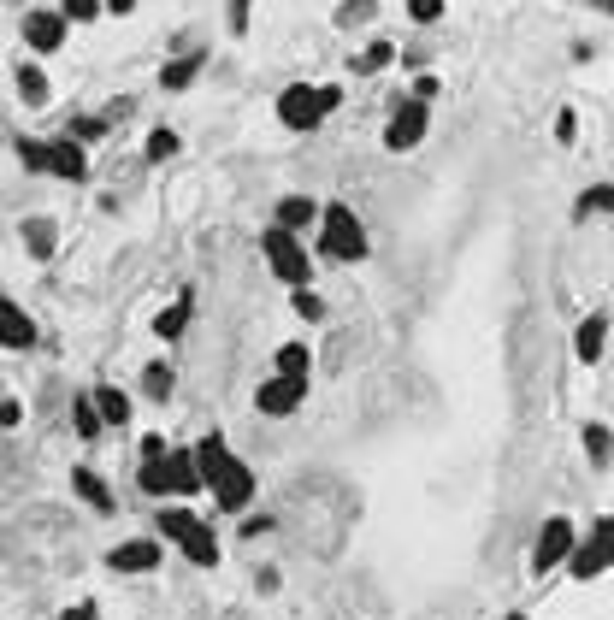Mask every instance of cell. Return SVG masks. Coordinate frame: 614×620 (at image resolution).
Segmentation results:
<instances>
[{"label":"cell","mask_w":614,"mask_h":620,"mask_svg":"<svg viewBox=\"0 0 614 620\" xmlns=\"http://www.w3.org/2000/svg\"><path fill=\"white\" fill-rule=\"evenodd\" d=\"M71 491L83 496V502H89L95 514H113V491H107V485H101V479H95L89 467H77V473H71Z\"/></svg>","instance_id":"obj_19"},{"label":"cell","mask_w":614,"mask_h":620,"mask_svg":"<svg viewBox=\"0 0 614 620\" xmlns=\"http://www.w3.org/2000/svg\"><path fill=\"white\" fill-rule=\"evenodd\" d=\"M24 243L36 260H48L54 254V219H24Z\"/></svg>","instance_id":"obj_23"},{"label":"cell","mask_w":614,"mask_h":620,"mask_svg":"<svg viewBox=\"0 0 614 620\" xmlns=\"http://www.w3.org/2000/svg\"><path fill=\"white\" fill-rule=\"evenodd\" d=\"M195 491H201L195 455H189V449H172V455H166V496H195Z\"/></svg>","instance_id":"obj_15"},{"label":"cell","mask_w":614,"mask_h":620,"mask_svg":"<svg viewBox=\"0 0 614 620\" xmlns=\"http://www.w3.org/2000/svg\"><path fill=\"white\" fill-rule=\"evenodd\" d=\"M48 178H65V184H83V178H89V154H83L71 136H54V142H48Z\"/></svg>","instance_id":"obj_10"},{"label":"cell","mask_w":614,"mask_h":620,"mask_svg":"<svg viewBox=\"0 0 614 620\" xmlns=\"http://www.w3.org/2000/svg\"><path fill=\"white\" fill-rule=\"evenodd\" d=\"M172 154H178V136H172V130H154V136H148V160H172Z\"/></svg>","instance_id":"obj_35"},{"label":"cell","mask_w":614,"mask_h":620,"mask_svg":"<svg viewBox=\"0 0 614 620\" xmlns=\"http://www.w3.org/2000/svg\"><path fill=\"white\" fill-rule=\"evenodd\" d=\"M207 491H213V508L237 514V508H248V496H254V467L237 461V455H225V461H219V473L207 479Z\"/></svg>","instance_id":"obj_4"},{"label":"cell","mask_w":614,"mask_h":620,"mask_svg":"<svg viewBox=\"0 0 614 620\" xmlns=\"http://www.w3.org/2000/svg\"><path fill=\"white\" fill-rule=\"evenodd\" d=\"M18 101L24 107H48V77L36 65H18Z\"/></svg>","instance_id":"obj_21"},{"label":"cell","mask_w":614,"mask_h":620,"mask_svg":"<svg viewBox=\"0 0 614 620\" xmlns=\"http://www.w3.org/2000/svg\"><path fill=\"white\" fill-rule=\"evenodd\" d=\"M184 325H189V290H184V296H178V302H172L166 313H160V319H154V331L172 343V337H184Z\"/></svg>","instance_id":"obj_22"},{"label":"cell","mask_w":614,"mask_h":620,"mask_svg":"<svg viewBox=\"0 0 614 620\" xmlns=\"http://www.w3.org/2000/svg\"><path fill=\"white\" fill-rule=\"evenodd\" d=\"M101 12H113V18H130V12H136V0H101Z\"/></svg>","instance_id":"obj_44"},{"label":"cell","mask_w":614,"mask_h":620,"mask_svg":"<svg viewBox=\"0 0 614 620\" xmlns=\"http://www.w3.org/2000/svg\"><path fill=\"white\" fill-rule=\"evenodd\" d=\"M319 254H325V260H343V266L367 260V231H361V219H355L349 201H325V207H319Z\"/></svg>","instance_id":"obj_1"},{"label":"cell","mask_w":614,"mask_h":620,"mask_svg":"<svg viewBox=\"0 0 614 620\" xmlns=\"http://www.w3.org/2000/svg\"><path fill=\"white\" fill-rule=\"evenodd\" d=\"M201 65H207V48H189V54H178V60H166L160 65V83L178 95V89H189L195 77H201Z\"/></svg>","instance_id":"obj_16"},{"label":"cell","mask_w":614,"mask_h":620,"mask_svg":"<svg viewBox=\"0 0 614 620\" xmlns=\"http://www.w3.org/2000/svg\"><path fill=\"white\" fill-rule=\"evenodd\" d=\"M107 130H113V124H107V119H89V113H83V119H71V124H65V136H71L77 148H89V142H107Z\"/></svg>","instance_id":"obj_25"},{"label":"cell","mask_w":614,"mask_h":620,"mask_svg":"<svg viewBox=\"0 0 614 620\" xmlns=\"http://www.w3.org/2000/svg\"><path fill=\"white\" fill-rule=\"evenodd\" d=\"M95 414H101V426H124L130 420V396H124L119 384H101L95 390Z\"/></svg>","instance_id":"obj_18"},{"label":"cell","mask_w":614,"mask_h":620,"mask_svg":"<svg viewBox=\"0 0 614 620\" xmlns=\"http://www.w3.org/2000/svg\"><path fill=\"white\" fill-rule=\"evenodd\" d=\"M573 544H579V538H573V526H567L561 514H555V520H544V532H538V544H532V567H538V573L561 567V561L573 556Z\"/></svg>","instance_id":"obj_8"},{"label":"cell","mask_w":614,"mask_h":620,"mask_svg":"<svg viewBox=\"0 0 614 620\" xmlns=\"http://www.w3.org/2000/svg\"><path fill=\"white\" fill-rule=\"evenodd\" d=\"M189 526V508H160V538H178Z\"/></svg>","instance_id":"obj_36"},{"label":"cell","mask_w":614,"mask_h":620,"mask_svg":"<svg viewBox=\"0 0 614 620\" xmlns=\"http://www.w3.org/2000/svg\"><path fill=\"white\" fill-rule=\"evenodd\" d=\"M18 160H24V172H42V178H48V142L18 136Z\"/></svg>","instance_id":"obj_28"},{"label":"cell","mask_w":614,"mask_h":620,"mask_svg":"<svg viewBox=\"0 0 614 620\" xmlns=\"http://www.w3.org/2000/svg\"><path fill=\"white\" fill-rule=\"evenodd\" d=\"M296 313H302L307 325H313V319H325V302H319L313 290H296Z\"/></svg>","instance_id":"obj_38"},{"label":"cell","mask_w":614,"mask_h":620,"mask_svg":"<svg viewBox=\"0 0 614 620\" xmlns=\"http://www.w3.org/2000/svg\"><path fill=\"white\" fill-rule=\"evenodd\" d=\"M372 12H378V0H343V6H337V24H367Z\"/></svg>","instance_id":"obj_32"},{"label":"cell","mask_w":614,"mask_h":620,"mask_svg":"<svg viewBox=\"0 0 614 620\" xmlns=\"http://www.w3.org/2000/svg\"><path fill=\"white\" fill-rule=\"evenodd\" d=\"M136 485L148 496H166V461H142V467H136Z\"/></svg>","instance_id":"obj_29"},{"label":"cell","mask_w":614,"mask_h":620,"mask_svg":"<svg viewBox=\"0 0 614 620\" xmlns=\"http://www.w3.org/2000/svg\"><path fill=\"white\" fill-rule=\"evenodd\" d=\"M166 455V437H142V461H160Z\"/></svg>","instance_id":"obj_43"},{"label":"cell","mask_w":614,"mask_h":620,"mask_svg":"<svg viewBox=\"0 0 614 620\" xmlns=\"http://www.w3.org/2000/svg\"><path fill=\"white\" fill-rule=\"evenodd\" d=\"M302 402H307V378H278V372H272V378L254 390V408H260L266 420H284V414H296Z\"/></svg>","instance_id":"obj_5"},{"label":"cell","mask_w":614,"mask_h":620,"mask_svg":"<svg viewBox=\"0 0 614 620\" xmlns=\"http://www.w3.org/2000/svg\"><path fill=\"white\" fill-rule=\"evenodd\" d=\"M272 225H278V231H290V237H302L307 225H319V201H313V195H284Z\"/></svg>","instance_id":"obj_13"},{"label":"cell","mask_w":614,"mask_h":620,"mask_svg":"<svg viewBox=\"0 0 614 620\" xmlns=\"http://www.w3.org/2000/svg\"><path fill=\"white\" fill-rule=\"evenodd\" d=\"M443 6H449V0H408V18H414V24H437Z\"/></svg>","instance_id":"obj_34"},{"label":"cell","mask_w":614,"mask_h":620,"mask_svg":"<svg viewBox=\"0 0 614 620\" xmlns=\"http://www.w3.org/2000/svg\"><path fill=\"white\" fill-rule=\"evenodd\" d=\"M337 101H343L337 83H290V89L278 95V124H284V130H319V124L337 113Z\"/></svg>","instance_id":"obj_2"},{"label":"cell","mask_w":614,"mask_h":620,"mask_svg":"<svg viewBox=\"0 0 614 620\" xmlns=\"http://www.w3.org/2000/svg\"><path fill=\"white\" fill-rule=\"evenodd\" d=\"M585 449L591 461H609V426H585Z\"/></svg>","instance_id":"obj_37"},{"label":"cell","mask_w":614,"mask_h":620,"mask_svg":"<svg viewBox=\"0 0 614 620\" xmlns=\"http://www.w3.org/2000/svg\"><path fill=\"white\" fill-rule=\"evenodd\" d=\"M71 420H77V437H101V414H95V396H77V402H71Z\"/></svg>","instance_id":"obj_26"},{"label":"cell","mask_w":614,"mask_h":620,"mask_svg":"<svg viewBox=\"0 0 614 620\" xmlns=\"http://www.w3.org/2000/svg\"><path fill=\"white\" fill-rule=\"evenodd\" d=\"M65 620H101L95 609H65Z\"/></svg>","instance_id":"obj_46"},{"label":"cell","mask_w":614,"mask_h":620,"mask_svg":"<svg viewBox=\"0 0 614 620\" xmlns=\"http://www.w3.org/2000/svg\"><path fill=\"white\" fill-rule=\"evenodd\" d=\"M260 532H272V514H248L243 520V538H260Z\"/></svg>","instance_id":"obj_41"},{"label":"cell","mask_w":614,"mask_h":620,"mask_svg":"<svg viewBox=\"0 0 614 620\" xmlns=\"http://www.w3.org/2000/svg\"><path fill=\"white\" fill-rule=\"evenodd\" d=\"M189 455H195V473H201V491H207V479H213V473H219V461H225V455H231V449H225V437L213 432V437H201V443H195V449H189Z\"/></svg>","instance_id":"obj_20"},{"label":"cell","mask_w":614,"mask_h":620,"mask_svg":"<svg viewBox=\"0 0 614 620\" xmlns=\"http://www.w3.org/2000/svg\"><path fill=\"white\" fill-rule=\"evenodd\" d=\"M603 343H609V319H603V313H591V319L579 325L573 349H579V361H585V367H597V361H603Z\"/></svg>","instance_id":"obj_17"},{"label":"cell","mask_w":614,"mask_h":620,"mask_svg":"<svg viewBox=\"0 0 614 620\" xmlns=\"http://www.w3.org/2000/svg\"><path fill=\"white\" fill-rule=\"evenodd\" d=\"M573 136H579V113H573V107H567V113H561V119H555V142H561V148H567V142H573Z\"/></svg>","instance_id":"obj_39"},{"label":"cell","mask_w":614,"mask_h":620,"mask_svg":"<svg viewBox=\"0 0 614 620\" xmlns=\"http://www.w3.org/2000/svg\"><path fill=\"white\" fill-rule=\"evenodd\" d=\"M426 101H396V113H390V130H384V148L390 154H402V148H420V136H426Z\"/></svg>","instance_id":"obj_6"},{"label":"cell","mask_w":614,"mask_h":620,"mask_svg":"<svg viewBox=\"0 0 614 620\" xmlns=\"http://www.w3.org/2000/svg\"><path fill=\"white\" fill-rule=\"evenodd\" d=\"M95 12H101V0H65V6H60V18H65V24H89Z\"/></svg>","instance_id":"obj_33"},{"label":"cell","mask_w":614,"mask_h":620,"mask_svg":"<svg viewBox=\"0 0 614 620\" xmlns=\"http://www.w3.org/2000/svg\"><path fill=\"white\" fill-rule=\"evenodd\" d=\"M609 201H614L609 184H591L585 195H579V219H591V213H609Z\"/></svg>","instance_id":"obj_30"},{"label":"cell","mask_w":614,"mask_h":620,"mask_svg":"<svg viewBox=\"0 0 614 620\" xmlns=\"http://www.w3.org/2000/svg\"><path fill=\"white\" fill-rule=\"evenodd\" d=\"M0 343H6V349H30V343H36V325H30V313L18 308L12 296H0Z\"/></svg>","instance_id":"obj_12"},{"label":"cell","mask_w":614,"mask_h":620,"mask_svg":"<svg viewBox=\"0 0 614 620\" xmlns=\"http://www.w3.org/2000/svg\"><path fill=\"white\" fill-rule=\"evenodd\" d=\"M172 384H178V378H172V367H148V378H142V390H148L154 402H166V396H172Z\"/></svg>","instance_id":"obj_31"},{"label":"cell","mask_w":614,"mask_h":620,"mask_svg":"<svg viewBox=\"0 0 614 620\" xmlns=\"http://www.w3.org/2000/svg\"><path fill=\"white\" fill-rule=\"evenodd\" d=\"M172 544H178L195 567H213V561H219V538H213V526H207V520H195V514H189V526L172 538Z\"/></svg>","instance_id":"obj_11"},{"label":"cell","mask_w":614,"mask_h":620,"mask_svg":"<svg viewBox=\"0 0 614 620\" xmlns=\"http://www.w3.org/2000/svg\"><path fill=\"white\" fill-rule=\"evenodd\" d=\"M390 60H396V42H372L367 54L355 60V77H372V71H384Z\"/></svg>","instance_id":"obj_27"},{"label":"cell","mask_w":614,"mask_h":620,"mask_svg":"<svg viewBox=\"0 0 614 620\" xmlns=\"http://www.w3.org/2000/svg\"><path fill=\"white\" fill-rule=\"evenodd\" d=\"M65 36H71V24H65L60 12H24V42H30L36 54L65 48Z\"/></svg>","instance_id":"obj_9"},{"label":"cell","mask_w":614,"mask_h":620,"mask_svg":"<svg viewBox=\"0 0 614 620\" xmlns=\"http://www.w3.org/2000/svg\"><path fill=\"white\" fill-rule=\"evenodd\" d=\"M307 367H313L307 343H284V349H278V378H307Z\"/></svg>","instance_id":"obj_24"},{"label":"cell","mask_w":614,"mask_h":620,"mask_svg":"<svg viewBox=\"0 0 614 620\" xmlns=\"http://www.w3.org/2000/svg\"><path fill=\"white\" fill-rule=\"evenodd\" d=\"M160 556H166V550H160L154 538H130V544H119L107 561H113L119 573H148V567H160Z\"/></svg>","instance_id":"obj_14"},{"label":"cell","mask_w":614,"mask_h":620,"mask_svg":"<svg viewBox=\"0 0 614 620\" xmlns=\"http://www.w3.org/2000/svg\"><path fill=\"white\" fill-rule=\"evenodd\" d=\"M567 567H573L579 579H597V573H609V514H597V520H591V538H585V544H573Z\"/></svg>","instance_id":"obj_7"},{"label":"cell","mask_w":614,"mask_h":620,"mask_svg":"<svg viewBox=\"0 0 614 620\" xmlns=\"http://www.w3.org/2000/svg\"><path fill=\"white\" fill-rule=\"evenodd\" d=\"M18 420H24V408H18V402H0V426H18Z\"/></svg>","instance_id":"obj_45"},{"label":"cell","mask_w":614,"mask_h":620,"mask_svg":"<svg viewBox=\"0 0 614 620\" xmlns=\"http://www.w3.org/2000/svg\"><path fill=\"white\" fill-rule=\"evenodd\" d=\"M437 89H443V83H437V77H414V101H431V95H437Z\"/></svg>","instance_id":"obj_42"},{"label":"cell","mask_w":614,"mask_h":620,"mask_svg":"<svg viewBox=\"0 0 614 620\" xmlns=\"http://www.w3.org/2000/svg\"><path fill=\"white\" fill-rule=\"evenodd\" d=\"M260 254L272 260V272L290 284V290H307L313 284V254H307L290 231H278V225H266V237H260Z\"/></svg>","instance_id":"obj_3"},{"label":"cell","mask_w":614,"mask_h":620,"mask_svg":"<svg viewBox=\"0 0 614 620\" xmlns=\"http://www.w3.org/2000/svg\"><path fill=\"white\" fill-rule=\"evenodd\" d=\"M248 6H254V0H231V36L248 30Z\"/></svg>","instance_id":"obj_40"}]
</instances>
